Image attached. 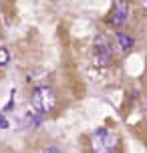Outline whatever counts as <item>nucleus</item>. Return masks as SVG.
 <instances>
[{
  "label": "nucleus",
  "mask_w": 147,
  "mask_h": 153,
  "mask_svg": "<svg viewBox=\"0 0 147 153\" xmlns=\"http://www.w3.org/2000/svg\"><path fill=\"white\" fill-rule=\"evenodd\" d=\"M117 145H119L117 133L107 129V127H99L91 135V149H93V153H115Z\"/></svg>",
  "instance_id": "1"
},
{
  "label": "nucleus",
  "mask_w": 147,
  "mask_h": 153,
  "mask_svg": "<svg viewBox=\"0 0 147 153\" xmlns=\"http://www.w3.org/2000/svg\"><path fill=\"white\" fill-rule=\"evenodd\" d=\"M30 103H32V111H36L39 115L50 113L56 107V93H54V89H50L47 85L36 87L30 97Z\"/></svg>",
  "instance_id": "2"
},
{
  "label": "nucleus",
  "mask_w": 147,
  "mask_h": 153,
  "mask_svg": "<svg viewBox=\"0 0 147 153\" xmlns=\"http://www.w3.org/2000/svg\"><path fill=\"white\" fill-rule=\"evenodd\" d=\"M93 56H95V62L99 67H107L111 59H113V53H111V46L103 40V38H97L95 40V46H93Z\"/></svg>",
  "instance_id": "3"
},
{
  "label": "nucleus",
  "mask_w": 147,
  "mask_h": 153,
  "mask_svg": "<svg viewBox=\"0 0 147 153\" xmlns=\"http://www.w3.org/2000/svg\"><path fill=\"white\" fill-rule=\"evenodd\" d=\"M127 14H129V8L125 2H115L113 8H111V24L113 26H123L127 22Z\"/></svg>",
  "instance_id": "4"
},
{
  "label": "nucleus",
  "mask_w": 147,
  "mask_h": 153,
  "mask_svg": "<svg viewBox=\"0 0 147 153\" xmlns=\"http://www.w3.org/2000/svg\"><path fill=\"white\" fill-rule=\"evenodd\" d=\"M117 40H119V45H121L123 51H131L133 46H135V38L131 34H125V32H119L117 34Z\"/></svg>",
  "instance_id": "5"
},
{
  "label": "nucleus",
  "mask_w": 147,
  "mask_h": 153,
  "mask_svg": "<svg viewBox=\"0 0 147 153\" xmlns=\"http://www.w3.org/2000/svg\"><path fill=\"white\" fill-rule=\"evenodd\" d=\"M34 83L36 87H45V81H47V71H42V69H39V71H34V73H30L28 75V83Z\"/></svg>",
  "instance_id": "6"
},
{
  "label": "nucleus",
  "mask_w": 147,
  "mask_h": 153,
  "mask_svg": "<svg viewBox=\"0 0 147 153\" xmlns=\"http://www.w3.org/2000/svg\"><path fill=\"white\" fill-rule=\"evenodd\" d=\"M8 61H10V54H8V51L0 46V67H4Z\"/></svg>",
  "instance_id": "7"
},
{
  "label": "nucleus",
  "mask_w": 147,
  "mask_h": 153,
  "mask_svg": "<svg viewBox=\"0 0 147 153\" xmlns=\"http://www.w3.org/2000/svg\"><path fill=\"white\" fill-rule=\"evenodd\" d=\"M42 153H61V149H56V147H47Z\"/></svg>",
  "instance_id": "8"
},
{
  "label": "nucleus",
  "mask_w": 147,
  "mask_h": 153,
  "mask_svg": "<svg viewBox=\"0 0 147 153\" xmlns=\"http://www.w3.org/2000/svg\"><path fill=\"white\" fill-rule=\"evenodd\" d=\"M0 127H2V129H8V121L2 117V115H0Z\"/></svg>",
  "instance_id": "9"
},
{
  "label": "nucleus",
  "mask_w": 147,
  "mask_h": 153,
  "mask_svg": "<svg viewBox=\"0 0 147 153\" xmlns=\"http://www.w3.org/2000/svg\"><path fill=\"white\" fill-rule=\"evenodd\" d=\"M143 8H145V10H147V0H145V2H143Z\"/></svg>",
  "instance_id": "10"
}]
</instances>
